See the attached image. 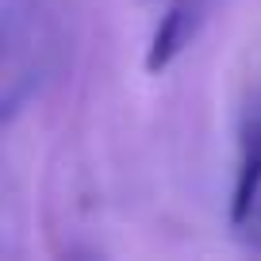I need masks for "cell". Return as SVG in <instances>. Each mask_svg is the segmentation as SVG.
Wrapping results in <instances>:
<instances>
[{"label": "cell", "mask_w": 261, "mask_h": 261, "mask_svg": "<svg viewBox=\"0 0 261 261\" xmlns=\"http://www.w3.org/2000/svg\"><path fill=\"white\" fill-rule=\"evenodd\" d=\"M142 4H150V0H142Z\"/></svg>", "instance_id": "obj_5"}, {"label": "cell", "mask_w": 261, "mask_h": 261, "mask_svg": "<svg viewBox=\"0 0 261 261\" xmlns=\"http://www.w3.org/2000/svg\"><path fill=\"white\" fill-rule=\"evenodd\" d=\"M261 196V96L242 112L238 123V158L230 180V227L257 204Z\"/></svg>", "instance_id": "obj_3"}, {"label": "cell", "mask_w": 261, "mask_h": 261, "mask_svg": "<svg viewBox=\"0 0 261 261\" xmlns=\"http://www.w3.org/2000/svg\"><path fill=\"white\" fill-rule=\"evenodd\" d=\"M50 31L46 16H42V0H4V62L19 58L27 50L23 62L4 69V85H0V108H4V127L39 96L42 81L50 77Z\"/></svg>", "instance_id": "obj_1"}, {"label": "cell", "mask_w": 261, "mask_h": 261, "mask_svg": "<svg viewBox=\"0 0 261 261\" xmlns=\"http://www.w3.org/2000/svg\"><path fill=\"white\" fill-rule=\"evenodd\" d=\"M207 12H212V0H173L165 8L158 31L150 35V46H146V58H142V69L146 73H165L188 46L192 39L200 35V27L207 23Z\"/></svg>", "instance_id": "obj_2"}, {"label": "cell", "mask_w": 261, "mask_h": 261, "mask_svg": "<svg viewBox=\"0 0 261 261\" xmlns=\"http://www.w3.org/2000/svg\"><path fill=\"white\" fill-rule=\"evenodd\" d=\"M230 230H234V238L246 246V250L261 253V196H257V204H253V207H250V212H246Z\"/></svg>", "instance_id": "obj_4"}]
</instances>
